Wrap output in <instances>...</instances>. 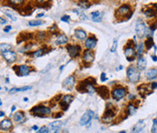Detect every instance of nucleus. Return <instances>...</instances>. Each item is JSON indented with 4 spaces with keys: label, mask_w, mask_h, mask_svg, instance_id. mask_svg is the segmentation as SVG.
<instances>
[{
    "label": "nucleus",
    "mask_w": 157,
    "mask_h": 133,
    "mask_svg": "<svg viewBox=\"0 0 157 133\" xmlns=\"http://www.w3.org/2000/svg\"><path fill=\"white\" fill-rule=\"evenodd\" d=\"M133 14V11L131 9V7L129 5H121L117 11H116V17L117 18H125L126 19H129L131 17Z\"/></svg>",
    "instance_id": "nucleus-1"
},
{
    "label": "nucleus",
    "mask_w": 157,
    "mask_h": 133,
    "mask_svg": "<svg viewBox=\"0 0 157 133\" xmlns=\"http://www.w3.org/2000/svg\"><path fill=\"white\" fill-rule=\"evenodd\" d=\"M30 112L34 116L38 117H45L47 115L51 114V109L49 107L43 106V105H38V106L33 107L31 109Z\"/></svg>",
    "instance_id": "nucleus-2"
},
{
    "label": "nucleus",
    "mask_w": 157,
    "mask_h": 133,
    "mask_svg": "<svg viewBox=\"0 0 157 133\" xmlns=\"http://www.w3.org/2000/svg\"><path fill=\"white\" fill-rule=\"evenodd\" d=\"M126 74H127V79H128V81L130 83H135L140 79V72H139L138 69L134 67V66L128 67V69L126 71Z\"/></svg>",
    "instance_id": "nucleus-3"
},
{
    "label": "nucleus",
    "mask_w": 157,
    "mask_h": 133,
    "mask_svg": "<svg viewBox=\"0 0 157 133\" xmlns=\"http://www.w3.org/2000/svg\"><path fill=\"white\" fill-rule=\"evenodd\" d=\"M135 32H136V34L140 37V38H142V37L146 34V25H144V23L143 22L141 19H138V20L136 21V25H135Z\"/></svg>",
    "instance_id": "nucleus-4"
},
{
    "label": "nucleus",
    "mask_w": 157,
    "mask_h": 133,
    "mask_svg": "<svg viewBox=\"0 0 157 133\" xmlns=\"http://www.w3.org/2000/svg\"><path fill=\"white\" fill-rule=\"evenodd\" d=\"M93 117H94V111H86V112L81 116V118H80V126H85V125L89 124Z\"/></svg>",
    "instance_id": "nucleus-5"
},
{
    "label": "nucleus",
    "mask_w": 157,
    "mask_h": 133,
    "mask_svg": "<svg viewBox=\"0 0 157 133\" xmlns=\"http://www.w3.org/2000/svg\"><path fill=\"white\" fill-rule=\"evenodd\" d=\"M125 95H126V91H125V88H122V87L115 88L112 91V97L115 100H117V101H119V100L123 99Z\"/></svg>",
    "instance_id": "nucleus-6"
},
{
    "label": "nucleus",
    "mask_w": 157,
    "mask_h": 133,
    "mask_svg": "<svg viewBox=\"0 0 157 133\" xmlns=\"http://www.w3.org/2000/svg\"><path fill=\"white\" fill-rule=\"evenodd\" d=\"M72 101H73V96H72V95L70 94L64 95V96L62 97V100L60 102V106L62 107V109L66 111V109L69 108V105H70V103Z\"/></svg>",
    "instance_id": "nucleus-7"
},
{
    "label": "nucleus",
    "mask_w": 157,
    "mask_h": 133,
    "mask_svg": "<svg viewBox=\"0 0 157 133\" xmlns=\"http://www.w3.org/2000/svg\"><path fill=\"white\" fill-rule=\"evenodd\" d=\"M67 51L71 58H75L80 54V45H67Z\"/></svg>",
    "instance_id": "nucleus-8"
},
{
    "label": "nucleus",
    "mask_w": 157,
    "mask_h": 133,
    "mask_svg": "<svg viewBox=\"0 0 157 133\" xmlns=\"http://www.w3.org/2000/svg\"><path fill=\"white\" fill-rule=\"evenodd\" d=\"M62 121L61 120H56V121H53V122L50 123L48 127V130H49V133H58L59 130H61L62 128Z\"/></svg>",
    "instance_id": "nucleus-9"
},
{
    "label": "nucleus",
    "mask_w": 157,
    "mask_h": 133,
    "mask_svg": "<svg viewBox=\"0 0 157 133\" xmlns=\"http://www.w3.org/2000/svg\"><path fill=\"white\" fill-rule=\"evenodd\" d=\"M74 84H75V78H74V76H69L63 82V87L67 91H71L72 88L74 87Z\"/></svg>",
    "instance_id": "nucleus-10"
},
{
    "label": "nucleus",
    "mask_w": 157,
    "mask_h": 133,
    "mask_svg": "<svg viewBox=\"0 0 157 133\" xmlns=\"http://www.w3.org/2000/svg\"><path fill=\"white\" fill-rule=\"evenodd\" d=\"M96 91L99 93V95L103 99H108L109 97V91L107 86H99L96 89Z\"/></svg>",
    "instance_id": "nucleus-11"
},
{
    "label": "nucleus",
    "mask_w": 157,
    "mask_h": 133,
    "mask_svg": "<svg viewBox=\"0 0 157 133\" xmlns=\"http://www.w3.org/2000/svg\"><path fill=\"white\" fill-rule=\"evenodd\" d=\"M125 54L128 62H133L135 60V51L132 47H125Z\"/></svg>",
    "instance_id": "nucleus-12"
},
{
    "label": "nucleus",
    "mask_w": 157,
    "mask_h": 133,
    "mask_svg": "<svg viewBox=\"0 0 157 133\" xmlns=\"http://www.w3.org/2000/svg\"><path fill=\"white\" fill-rule=\"evenodd\" d=\"M3 57L7 60V62H14L16 60V54L12 51H7L3 53Z\"/></svg>",
    "instance_id": "nucleus-13"
},
{
    "label": "nucleus",
    "mask_w": 157,
    "mask_h": 133,
    "mask_svg": "<svg viewBox=\"0 0 157 133\" xmlns=\"http://www.w3.org/2000/svg\"><path fill=\"white\" fill-rule=\"evenodd\" d=\"M83 61L88 63H91L94 61V53L90 50H86L83 53Z\"/></svg>",
    "instance_id": "nucleus-14"
},
{
    "label": "nucleus",
    "mask_w": 157,
    "mask_h": 133,
    "mask_svg": "<svg viewBox=\"0 0 157 133\" xmlns=\"http://www.w3.org/2000/svg\"><path fill=\"white\" fill-rule=\"evenodd\" d=\"M12 126H13V124L9 119H5L0 122V130H9L12 128Z\"/></svg>",
    "instance_id": "nucleus-15"
},
{
    "label": "nucleus",
    "mask_w": 157,
    "mask_h": 133,
    "mask_svg": "<svg viewBox=\"0 0 157 133\" xmlns=\"http://www.w3.org/2000/svg\"><path fill=\"white\" fill-rule=\"evenodd\" d=\"M96 44H97V39L94 38V37H89L85 42V46L87 50L93 49L96 46Z\"/></svg>",
    "instance_id": "nucleus-16"
},
{
    "label": "nucleus",
    "mask_w": 157,
    "mask_h": 133,
    "mask_svg": "<svg viewBox=\"0 0 157 133\" xmlns=\"http://www.w3.org/2000/svg\"><path fill=\"white\" fill-rule=\"evenodd\" d=\"M144 128V121L143 120H140L135 125L134 129H133V133H139L141 132Z\"/></svg>",
    "instance_id": "nucleus-17"
},
{
    "label": "nucleus",
    "mask_w": 157,
    "mask_h": 133,
    "mask_svg": "<svg viewBox=\"0 0 157 133\" xmlns=\"http://www.w3.org/2000/svg\"><path fill=\"white\" fill-rule=\"evenodd\" d=\"M146 64H147V62L146 58L139 57L138 60H137V69H138L139 71H143V70L146 69Z\"/></svg>",
    "instance_id": "nucleus-18"
},
{
    "label": "nucleus",
    "mask_w": 157,
    "mask_h": 133,
    "mask_svg": "<svg viewBox=\"0 0 157 133\" xmlns=\"http://www.w3.org/2000/svg\"><path fill=\"white\" fill-rule=\"evenodd\" d=\"M14 120L16 122H23L25 120V115L23 111H17L14 114Z\"/></svg>",
    "instance_id": "nucleus-19"
},
{
    "label": "nucleus",
    "mask_w": 157,
    "mask_h": 133,
    "mask_svg": "<svg viewBox=\"0 0 157 133\" xmlns=\"http://www.w3.org/2000/svg\"><path fill=\"white\" fill-rule=\"evenodd\" d=\"M18 70H19V74L23 76H26L28 75L29 73H30V68L27 65H20L18 66Z\"/></svg>",
    "instance_id": "nucleus-20"
},
{
    "label": "nucleus",
    "mask_w": 157,
    "mask_h": 133,
    "mask_svg": "<svg viewBox=\"0 0 157 133\" xmlns=\"http://www.w3.org/2000/svg\"><path fill=\"white\" fill-rule=\"evenodd\" d=\"M75 36L80 40H84L87 37V33L82 29H76L75 30Z\"/></svg>",
    "instance_id": "nucleus-21"
},
{
    "label": "nucleus",
    "mask_w": 157,
    "mask_h": 133,
    "mask_svg": "<svg viewBox=\"0 0 157 133\" xmlns=\"http://www.w3.org/2000/svg\"><path fill=\"white\" fill-rule=\"evenodd\" d=\"M146 77L148 78L149 80H154V78H156L157 77V69L156 68H153V69L148 70L146 73Z\"/></svg>",
    "instance_id": "nucleus-22"
},
{
    "label": "nucleus",
    "mask_w": 157,
    "mask_h": 133,
    "mask_svg": "<svg viewBox=\"0 0 157 133\" xmlns=\"http://www.w3.org/2000/svg\"><path fill=\"white\" fill-rule=\"evenodd\" d=\"M32 86H23L21 88H13L9 91V93H15V92H20V91H28V90L32 89Z\"/></svg>",
    "instance_id": "nucleus-23"
},
{
    "label": "nucleus",
    "mask_w": 157,
    "mask_h": 133,
    "mask_svg": "<svg viewBox=\"0 0 157 133\" xmlns=\"http://www.w3.org/2000/svg\"><path fill=\"white\" fill-rule=\"evenodd\" d=\"M56 44H64L68 43V37L65 36V34H61L57 37L56 41H55Z\"/></svg>",
    "instance_id": "nucleus-24"
},
{
    "label": "nucleus",
    "mask_w": 157,
    "mask_h": 133,
    "mask_svg": "<svg viewBox=\"0 0 157 133\" xmlns=\"http://www.w3.org/2000/svg\"><path fill=\"white\" fill-rule=\"evenodd\" d=\"M48 52H49V49L47 48V47H44V48H42V49H39L38 51L34 52L33 54H34V57H40V56H42V55H44V54H47Z\"/></svg>",
    "instance_id": "nucleus-25"
},
{
    "label": "nucleus",
    "mask_w": 157,
    "mask_h": 133,
    "mask_svg": "<svg viewBox=\"0 0 157 133\" xmlns=\"http://www.w3.org/2000/svg\"><path fill=\"white\" fill-rule=\"evenodd\" d=\"M157 14V9L154 8H147L146 10H144V15H146L147 17H153V16H155Z\"/></svg>",
    "instance_id": "nucleus-26"
},
{
    "label": "nucleus",
    "mask_w": 157,
    "mask_h": 133,
    "mask_svg": "<svg viewBox=\"0 0 157 133\" xmlns=\"http://www.w3.org/2000/svg\"><path fill=\"white\" fill-rule=\"evenodd\" d=\"M82 83H84L85 84H87V85H90V86H93V85H95L96 83H97V82H96V80H95V78H93V77H89V78H87L86 80H84Z\"/></svg>",
    "instance_id": "nucleus-27"
},
{
    "label": "nucleus",
    "mask_w": 157,
    "mask_h": 133,
    "mask_svg": "<svg viewBox=\"0 0 157 133\" xmlns=\"http://www.w3.org/2000/svg\"><path fill=\"white\" fill-rule=\"evenodd\" d=\"M127 112H128L129 115H134L136 112V107H135V105L132 104V103L128 104V106H127Z\"/></svg>",
    "instance_id": "nucleus-28"
},
{
    "label": "nucleus",
    "mask_w": 157,
    "mask_h": 133,
    "mask_svg": "<svg viewBox=\"0 0 157 133\" xmlns=\"http://www.w3.org/2000/svg\"><path fill=\"white\" fill-rule=\"evenodd\" d=\"M19 36L21 37V41H26L28 40L29 38H32L33 34H30V33H21L19 34Z\"/></svg>",
    "instance_id": "nucleus-29"
},
{
    "label": "nucleus",
    "mask_w": 157,
    "mask_h": 133,
    "mask_svg": "<svg viewBox=\"0 0 157 133\" xmlns=\"http://www.w3.org/2000/svg\"><path fill=\"white\" fill-rule=\"evenodd\" d=\"M12 46L8 44H0V51L2 53H5L7 51H10Z\"/></svg>",
    "instance_id": "nucleus-30"
},
{
    "label": "nucleus",
    "mask_w": 157,
    "mask_h": 133,
    "mask_svg": "<svg viewBox=\"0 0 157 133\" xmlns=\"http://www.w3.org/2000/svg\"><path fill=\"white\" fill-rule=\"evenodd\" d=\"M153 45H154V40H153V38H148L147 40H146V42H144V46L146 47L147 50L152 48Z\"/></svg>",
    "instance_id": "nucleus-31"
},
{
    "label": "nucleus",
    "mask_w": 157,
    "mask_h": 133,
    "mask_svg": "<svg viewBox=\"0 0 157 133\" xmlns=\"http://www.w3.org/2000/svg\"><path fill=\"white\" fill-rule=\"evenodd\" d=\"M43 24H44V22L42 20H31L28 23L30 26H38V25H41Z\"/></svg>",
    "instance_id": "nucleus-32"
},
{
    "label": "nucleus",
    "mask_w": 157,
    "mask_h": 133,
    "mask_svg": "<svg viewBox=\"0 0 157 133\" xmlns=\"http://www.w3.org/2000/svg\"><path fill=\"white\" fill-rule=\"evenodd\" d=\"M144 44L143 43H140L138 47H137V54H138V55H141L144 53Z\"/></svg>",
    "instance_id": "nucleus-33"
},
{
    "label": "nucleus",
    "mask_w": 157,
    "mask_h": 133,
    "mask_svg": "<svg viewBox=\"0 0 157 133\" xmlns=\"http://www.w3.org/2000/svg\"><path fill=\"white\" fill-rule=\"evenodd\" d=\"M152 133H157V118L153 120V127L151 129Z\"/></svg>",
    "instance_id": "nucleus-34"
},
{
    "label": "nucleus",
    "mask_w": 157,
    "mask_h": 133,
    "mask_svg": "<svg viewBox=\"0 0 157 133\" xmlns=\"http://www.w3.org/2000/svg\"><path fill=\"white\" fill-rule=\"evenodd\" d=\"M78 5H80V7H83L84 9H85V8H89V7H90V5H89V2H86V1H80V2H78Z\"/></svg>",
    "instance_id": "nucleus-35"
},
{
    "label": "nucleus",
    "mask_w": 157,
    "mask_h": 133,
    "mask_svg": "<svg viewBox=\"0 0 157 133\" xmlns=\"http://www.w3.org/2000/svg\"><path fill=\"white\" fill-rule=\"evenodd\" d=\"M8 2L14 5H20L23 3V0H10V1H8Z\"/></svg>",
    "instance_id": "nucleus-36"
},
{
    "label": "nucleus",
    "mask_w": 157,
    "mask_h": 133,
    "mask_svg": "<svg viewBox=\"0 0 157 133\" xmlns=\"http://www.w3.org/2000/svg\"><path fill=\"white\" fill-rule=\"evenodd\" d=\"M36 133H49V130H48V128L47 127H42L41 129H39L38 131H37Z\"/></svg>",
    "instance_id": "nucleus-37"
},
{
    "label": "nucleus",
    "mask_w": 157,
    "mask_h": 133,
    "mask_svg": "<svg viewBox=\"0 0 157 133\" xmlns=\"http://www.w3.org/2000/svg\"><path fill=\"white\" fill-rule=\"evenodd\" d=\"M117 39H115V40H114V42H113L112 48H111L110 51H111L112 53L116 52V51H117Z\"/></svg>",
    "instance_id": "nucleus-38"
},
{
    "label": "nucleus",
    "mask_w": 157,
    "mask_h": 133,
    "mask_svg": "<svg viewBox=\"0 0 157 133\" xmlns=\"http://www.w3.org/2000/svg\"><path fill=\"white\" fill-rule=\"evenodd\" d=\"M5 14L7 15V16L9 17V18H11V20H13V21H15V20H16V17H15V15H12L11 13H9L8 11H5Z\"/></svg>",
    "instance_id": "nucleus-39"
},
{
    "label": "nucleus",
    "mask_w": 157,
    "mask_h": 133,
    "mask_svg": "<svg viewBox=\"0 0 157 133\" xmlns=\"http://www.w3.org/2000/svg\"><path fill=\"white\" fill-rule=\"evenodd\" d=\"M91 15H92V19H95V18H98V17H99V15H100V13H99V11H95V12H92L91 13Z\"/></svg>",
    "instance_id": "nucleus-40"
},
{
    "label": "nucleus",
    "mask_w": 157,
    "mask_h": 133,
    "mask_svg": "<svg viewBox=\"0 0 157 133\" xmlns=\"http://www.w3.org/2000/svg\"><path fill=\"white\" fill-rule=\"evenodd\" d=\"M61 20H62V22L69 23V20H70V16H69V15H64V16L62 17V19H61Z\"/></svg>",
    "instance_id": "nucleus-41"
},
{
    "label": "nucleus",
    "mask_w": 157,
    "mask_h": 133,
    "mask_svg": "<svg viewBox=\"0 0 157 133\" xmlns=\"http://www.w3.org/2000/svg\"><path fill=\"white\" fill-rule=\"evenodd\" d=\"M100 78H101V82H106V81L107 80V78L106 77V73H101Z\"/></svg>",
    "instance_id": "nucleus-42"
},
{
    "label": "nucleus",
    "mask_w": 157,
    "mask_h": 133,
    "mask_svg": "<svg viewBox=\"0 0 157 133\" xmlns=\"http://www.w3.org/2000/svg\"><path fill=\"white\" fill-rule=\"evenodd\" d=\"M0 24H2V25L7 24V19L3 18V17H0Z\"/></svg>",
    "instance_id": "nucleus-43"
},
{
    "label": "nucleus",
    "mask_w": 157,
    "mask_h": 133,
    "mask_svg": "<svg viewBox=\"0 0 157 133\" xmlns=\"http://www.w3.org/2000/svg\"><path fill=\"white\" fill-rule=\"evenodd\" d=\"M151 88H152V90L157 89V83H151Z\"/></svg>",
    "instance_id": "nucleus-44"
},
{
    "label": "nucleus",
    "mask_w": 157,
    "mask_h": 133,
    "mask_svg": "<svg viewBox=\"0 0 157 133\" xmlns=\"http://www.w3.org/2000/svg\"><path fill=\"white\" fill-rule=\"evenodd\" d=\"M12 29V27L10 26V25H8V26H7V27H5V28H4V31H5V32H9V31H10Z\"/></svg>",
    "instance_id": "nucleus-45"
},
{
    "label": "nucleus",
    "mask_w": 157,
    "mask_h": 133,
    "mask_svg": "<svg viewBox=\"0 0 157 133\" xmlns=\"http://www.w3.org/2000/svg\"><path fill=\"white\" fill-rule=\"evenodd\" d=\"M62 113H59V114H55L54 115V118H60V117H62Z\"/></svg>",
    "instance_id": "nucleus-46"
},
{
    "label": "nucleus",
    "mask_w": 157,
    "mask_h": 133,
    "mask_svg": "<svg viewBox=\"0 0 157 133\" xmlns=\"http://www.w3.org/2000/svg\"><path fill=\"white\" fill-rule=\"evenodd\" d=\"M152 59H153V61H154V62H156V61H157V56L153 55L152 56Z\"/></svg>",
    "instance_id": "nucleus-47"
},
{
    "label": "nucleus",
    "mask_w": 157,
    "mask_h": 133,
    "mask_svg": "<svg viewBox=\"0 0 157 133\" xmlns=\"http://www.w3.org/2000/svg\"><path fill=\"white\" fill-rule=\"evenodd\" d=\"M33 130H38V126H36V125H35V126H33Z\"/></svg>",
    "instance_id": "nucleus-48"
},
{
    "label": "nucleus",
    "mask_w": 157,
    "mask_h": 133,
    "mask_svg": "<svg viewBox=\"0 0 157 133\" xmlns=\"http://www.w3.org/2000/svg\"><path fill=\"white\" fill-rule=\"evenodd\" d=\"M44 13H41V14H39V15H37V17H42V16H44Z\"/></svg>",
    "instance_id": "nucleus-49"
},
{
    "label": "nucleus",
    "mask_w": 157,
    "mask_h": 133,
    "mask_svg": "<svg viewBox=\"0 0 157 133\" xmlns=\"http://www.w3.org/2000/svg\"><path fill=\"white\" fill-rule=\"evenodd\" d=\"M15 109H16V107H15V106H13V107H12V109H11V111H12V112H14V111H15Z\"/></svg>",
    "instance_id": "nucleus-50"
},
{
    "label": "nucleus",
    "mask_w": 157,
    "mask_h": 133,
    "mask_svg": "<svg viewBox=\"0 0 157 133\" xmlns=\"http://www.w3.org/2000/svg\"><path fill=\"white\" fill-rule=\"evenodd\" d=\"M4 115H5V113H4V111H0V117H3Z\"/></svg>",
    "instance_id": "nucleus-51"
},
{
    "label": "nucleus",
    "mask_w": 157,
    "mask_h": 133,
    "mask_svg": "<svg viewBox=\"0 0 157 133\" xmlns=\"http://www.w3.org/2000/svg\"><path fill=\"white\" fill-rule=\"evenodd\" d=\"M23 101H28V99H27V98H25V99H23Z\"/></svg>",
    "instance_id": "nucleus-52"
},
{
    "label": "nucleus",
    "mask_w": 157,
    "mask_h": 133,
    "mask_svg": "<svg viewBox=\"0 0 157 133\" xmlns=\"http://www.w3.org/2000/svg\"><path fill=\"white\" fill-rule=\"evenodd\" d=\"M119 133H126V132H125V130H123V131H120V132H119Z\"/></svg>",
    "instance_id": "nucleus-53"
},
{
    "label": "nucleus",
    "mask_w": 157,
    "mask_h": 133,
    "mask_svg": "<svg viewBox=\"0 0 157 133\" xmlns=\"http://www.w3.org/2000/svg\"><path fill=\"white\" fill-rule=\"evenodd\" d=\"M2 105V101H1V99H0V106Z\"/></svg>",
    "instance_id": "nucleus-54"
},
{
    "label": "nucleus",
    "mask_w": 157,
    "mask_h": 133,
    "mask_svg": "<svg viewBox=\"0 0 157 133\" xmlns=\"http://www.w3.org/2000/svg\"><path fill=\"white\" fill-rule=\"evenodd\" d=\"M0 90H1V87H0Z\"/></svg>",
    "instance_id": "nucleus-55"
}]
</instances>
